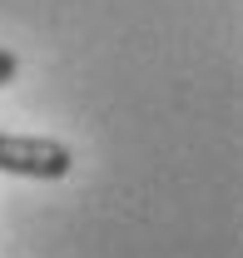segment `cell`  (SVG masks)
I'll list each match as a JSON object with an SVG mask.
<instances>
[{
  "label": "cell",
  "instance_id": "1",
  "mask_svg": "<svg viewBox=\"0 0 243 258\" xmlns=\"http://www.w3.org/2000/svg\"><path fill=\"white\" fill-rule=\"evenodd\" d=\"M70 169H75V154L60 139L0 134V174H15V179H65Z\"/></svg>",
  "mask_w": 243,
  "mask_h": 258
},
{
  "label": "cell",
  "instance_id": "2",
  "mask_svg": "<svg viewBox=\"0 0 243 258\" xmlns=\"http://www.w3.org/2000/svg\"><path fill=\"white\" fill-rule=\"evenodd\" d=\"M15 70H20V60H15V55H10V50L0 45V90H5V85L15 80Z\"/></svg>",
  "mask_w": 243,
  "mask_h": 258
}]
</instances>
